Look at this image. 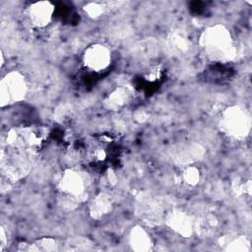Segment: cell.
<instances>
[{
  "label": "cell",
  "mask_w": 252,
  "mask_h": 252,
  "mask_svg": "<svg viewBox=\"0 0 252 252\" xmlns=\"http://www.w3.org/2000/svg\"><path fill=\"white\" fill-rule=\"evenodd\" d=\"M205 56L215 62H228L236 55V45L229 29L222 24L206 27L199 35Z\"/></svg>",
  "instance_id": "obj_1"
},
{
  "label": "cell",
  "mask_w": 252,
  "mask_h": 252,
  "mask_svg": "<svg viewBox=\"0 0 252 252\" xmlns=\"http://www.w3.org/2000/svg\"><path fill=\"white\" fill-rule=\"evenodd\" d=\"M128 243L132 250L137 252H148L153 249L154 241L150 233L141 225H135L131 228Z\"/></svg>",
  "instance_id": "obj_14"
},
{
  "label": "cell",
  "mask_w": 252,
  "mask_h": 252,
  "mask_svg": "<svg viewBox=\"0 0 252 252\" xmlns=\"http://www.w3.org/2000/svg\"><path fill=\"white\" fill-rule=\"evenodd\" d=\"M161 75H162L161 66L160 65H154V66L150 67L147 70V72L144 75V78L149 83H155L158 80H159Z\"/></svg>",
  "instance_id": "obj_19"
},
{
  "label": "cell",
  "mask_w": 252,
  "mask_h": 252,
  "mask_svg": "<svg viewBox=\"0 0 252 252\" xmlns=\"http://www.w3.org/2000/svg\"><path fill=\"white\" fill-rule=\"evenodd\" d=\"M132 92L126 86H119L109 92L102 100L105 109L117 112L128 106L132 100Z\"/></svg>",
  "instance_id": "obj_12"
},
{
  "label": "cell",
  "mask_w": 252,
  "mask_h": 252,
  "mask_svg": "<svg viewBox=\"0 0 252 252\" xmlns=\"http://www.w3.org/2000/svg\"><path fill=\"white\" fill-rule=\"evenodd\" d=\"M7 244H8V237H7L5 228L3 226H1V228H0V251L1 252L4 250V248L6 247Z\"/></svg>",
  "instance_id": "obj_20"
},
{
  "label": "cell",
  "mask_w": 252,
  "mask_h": 252,
  "mask_svg": "<svg viewBox=\"0 0 252 252\" xmlns=\"http://www.w3.org/2000/svg\"><path fill=\"white\" fill-rule=\"evenodd\" d=\"M114 138L110 134H95L89 136L83 142L81 156L85 163L93 168L105 165L114 149Z\"/></svg>",
  "instance_id": "obj_5"
},
{
  "label": "cell",
  "mask_w": 252,
  "mask_h": 252,
  "mask_svg": "<svg viewBox=\"0 0 252 252\" xmlns=\"http://www.w3.org/2000/svg\"><path fill=\"white\" fill-rule=\"evenodd\" d=\"M224 250L231 252H249L251 250L250 239L245 235L234 236L225 242Z\"/></svg>",
  "instance_id": "obj_17"
},
{
  "label": "cell",
  "mask_w": 252,
  "mask_h": 252,
  "mask_svg": "<svg viewBox=\"0 0 252 252\" xmlns=\"http://www.w3.org/2000/svg\"><path fill=\"white\" fill-rule=\"evenodd\" d=\"M202 178V172L197 163H187L178 165L175 172L174 179L176 183L187 190H192L196 188Z\"/></svg>",
  "instance_id": "obj_13"
},
{
  "label": "cell",
  "mask_w": 252,
  "mask_h": 252,
  "mask_svg": "<svg viewBox=\"0 0 252 252\" xmlns=\"http://www.w3.org/2000/svg\"><path fill=\"white\" fill-rule=\"evenodd\" d=\"M251 115L239 104L225 107L220 114L219 127L220 132L229 139L242 141L251 132Z\"/></svg>",
  "instance_id": "obj_4"
},
{
  "label": "cell",
  "mask_w": 252,
  "mask_h": 252,
  "mask_svg": "<svg viewBox=\"0 0 252 252\" xmlns=\"http://www.w3.org/2000/svg\"><path fill=\"white\" fill-rule=\"evenodd\" d=\"M0 55H1V68L4 66V64H5V60H4V54H3V51L1 50V53H0Z\"/></svg>",
  "instance_id": "obj_21"
},
{
  "label": "cell",
  "mask_w": 252,
  "mask_h": 252,
  "mask_svg": "<svg viewBox=\"0 0 252 252\" xmlns=\"http://www.w3.org/2000/svg\"><path fill=\"white\" fill-rule=\"evenodd\" d=\"M24 251H58L59 250V244L57 240L53 237H41L37 240H35L32 243L25 244L23 249Z\"/></svg>",
  "instance_id": "obj_15"
},
{
  "label": "cell",
  "mask_w": 252,
  "mask_h": 252,
  "mask_svg": "<svg viewBox=\"0 0 252 252\" xmlns=\"http://www.w3.org/2000/svg\"><path fill=\"white\" fill-rule=\"evenodd\" d=\"M109 8L107 2H88L84 5L83 10L92 19H98L102 17Z\"/></svg>",
  "instance_id": "obj_18"
},
{
  "label": "cell",
  "mask_w": 252,
  "mask_h": 252,
  "mask_svg": "<svg viewBox=\"0 0 252 252\" xmlns=\"http://www.w3.org/2000/svg\"><path fill=\"white\" fill-rule=\"evenodd\" d=\"M33 157V155L3 146L1 151L2 174L10 181H19L31 171Z\"/></svg>",
  "instance_id": "obj_6"
},
{
  "label": "cell",
  "mask_w": 252,
  "mask_h": 252,
  "mask_svg": "<svg viewBox=\"0 0 252 252\" xmlns=\"http://www.w3.org/2000/svg\"><path fill=\"white\" fill-rule=\"evenodd\" d=\"M91 179L88 173L79 168H66L57 180V192L61 205L74 209L85 202L89 196Z\"/></svg>",
  "instance_id": "obj_2"
},
{
  "label": "cell",
  "mask_w": 252,
  "mask_h": 252,
  "mask_svg": "<svg viewBox=\"0 0 252 252\" xmlns=\"http://www.w3.org/2000/svg\"><path fill=\"white\" fill-rule=\"evenodd\" d=\"M29 92L28 81L19 71L8 72L0 82V104L2 107L20 102Z\"/></svg>",
  "instance_id": "obj_7"
},
{
  "label": "cell",
  "mask_w": 252,
  "mask_h": 252,
  "mask_svg": "<svg viewBox=\"0 0 252 252\" xmlns=\"http://www.w3.org/2000/svg\"><path fill=\"white\" fill-rule=\"evenodd\" d=\"M48 137L49 129L44 126H16L8 130L3 146L35 156L44 147Z\"/></svg>",
  "instance_id": "obj_3"
},
{
  "label": "cell",
  "mask_w": 252,
  "mask_h": 252,
  "mask_svg": "<svg viewBox=\"0 0 252 252\" xmlns=\"http://www.w3.org/2000/svg\"><path fill=\"white\" fill-rule=\"evenodd\" d=\"M114 210L113 197L106 191L95 194L89 203L90 217L95 220H100L108 217Z\"/></svg>",
  "instance_id": "obj_11"
},
{
  "label": "cell",
  "mask_w": 252,
  "mask_h": 252,
  "mask_svg": "<svg viewBox=\"0 0 252 252\" xmlns=\"http://www.w3.org/2000/svg\"><path fill=\"white\" fill-rule=\"evenodd\" d=\"M55 12V5L50 1L32 2L24 12L25 21L32 30H44L52 24Z\"/></svg>",
  "instance_id": "obj_8"
},
{
  "label": "cell",
  "mask_w": 252,
  "mask_h": 252,
  "mask_svg": "<svg viewBox=\"0 0 252 252\" xmlns=\"http://www.w3.org/2000/svg\"><path fill=\"white\" fill-rule=\"evenodd\" d=\"M112 54L108 46L102 43H93L83 52L82 62L92 72L100 73L105 71L111 64Z\"/></svg>",
  "instance_id": "obj_9"
},
{
  "label": "cell",
  "mask_w": 252,
  "mask_h": 252,
  "mask_svg": "<svg viewBox=\"0 0 252 252\" xmlns=\"http://www.w3.org/2000/svg\"><path fill=\"white\" fill-rule=\"evenodd\" d=\"M164 220L168 228L184 238L191 237L196 229L194 218L182 209H171L165 215Z\"/></svg>",
  "instance_id": "obj_10"
},
{
  "label": "cell",
  "mask_w": 252,
  "mask_h": 252,
  "mask_svg": "<svg viewBox=\"0 0 252 252\" xmlns=\"http://www.w3.org/2000/svg\"><path fill=\"white\" fill-rule=\"evenodd\" d=\"M168 42L171 49L177 53H184L189 49L190 40L183 32H173L169 37Z\"/></svg>",
  "instance_id": "obj_16"
}]
</instances>
